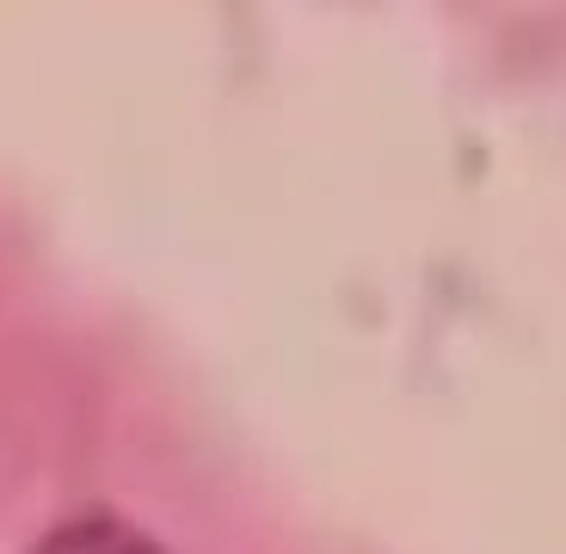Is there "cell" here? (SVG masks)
<instances>
[{
	"instance_id": "cell-1",
	"label": "cell",
	"mask_w": 566,
	"mask_h": 554,
	"mask_svg": "<svg viewBox=\"0 0 566 554\" xmlns=\"http://www.w3.org/2000/svg\"><path fill=\"white\" fill-rule=\"evenodd\" d=\"M31 554H167V548L112 512H86V518H69L62 530H50Z\"/></svg>"
}]
</instances>
